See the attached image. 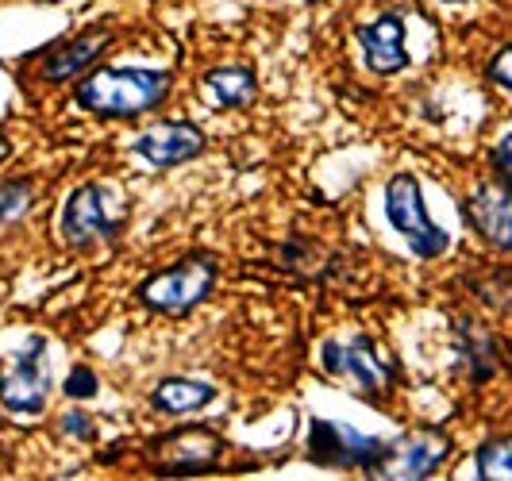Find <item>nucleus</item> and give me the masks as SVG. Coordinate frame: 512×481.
Listing matches in <instances>:
<instances>
[{"instance_id": "nucleus-11", "label": "nucleus", "mask_w": 512, "mask_h": 481, "mask_svg": "<svg viewBox=\"0 0 512 481\" xmlns=\"http://www.w3.org/2000/svg\"><path fill=\"white\" fill-rule=\"evenodd\" d=\"M466 220L478 228V235L493 243L497 251H509L512 247V189L509 185H482L474 189L466 204H462Z\"/></svg>"}, {"instance_id": "nucleus-13", "label": "nucleus", "mask_w": 512, "mask_h": 481, "mask_svg": "<svg viewBox=\"0 0 512 481\" xmlns=\"http://www.w3.org/2000/svg\"><path fill=\"white\" fill-rule=\"evenodd\" d=\"M108 47H112V35H108L104 27L85 31L74 43H62V47L43 62L39 74H43V81H74V77L89 74V66H93Z\"/></svg>"}, {"instance_id": "nucleus-14", "label": "nucleus", "mask_w": 512, "mask_h": 481, "mask_svg": "<svg viewBox=\"0 0 512 481\" xmlns=\"http://www.w3.org/2000/svg\"><path fill=\"white\" fill-rule=\"evenodd\" d=\"M212 401H216V385L197 378H166L158 381V389L151 393V405L166 416H189Z\"/></svg>"}, {"instance_id": "nucleus-18", "label": "nucleus", "mask_w": 512, "mask_h": 481, "mask_svg": "<svg viewBox=\"0 0 512 481\" xmlns=\"http://www.w3.org/2000/svg\"><path fill=\"white\" fill-rule=\"evenodd\" d=\"M478 478L509 481L512 478V443L509 439H486L478 447Z\"/></svg>"}, {"instance_id": "nucleus-16", "label": "nucleus", "mask_w": 512, "mask_h": 481, "mask_svg": "<svg viewBox=\"0 0 512 481\" xmlns=\"http://www.w3.org/2000/svg\"><path fill=\"white\" fill-rule=\"evenodd\" d=\"M459 328V347H462V362H466V374L474 385H482L497 374V339H493V331L482 328V324H474V320H459L455 324Z\"/></svg>"}, {"instance_id": "nucleus-23", "label": "nucleus", "mask_w": 512, "mask_h": 481, "mask_svg": "<svg viewBox=\"0 0 512 481\" xmlns=\"http://www.w3.org/2000/svg\"><path fill=\"white\" fill-rule=\"evenodd\" d=\"M62 431L74 435V439H97V424H93L85 412H70V416L62 420Z\"/></svg>"}, {"instance_id": "nucleus-6", "label": "nucleus", "mask_w": 512, "mask_h": 481, "mask_svg": "<svg viewBox=\"0 0 512 481\" xmlns=\"http://www.w3.org/2000/svg\"><path fill=\"white\" fill-rule=\"evenodd\" d=\"M447 455H451V439L443 431H409L385 443L382 458L366 474L378 481H424L447 462Z\"/></svg>"}, {"instance_id": "nucleus-10", "label": "nucleus", "mask_w": 512, "mask_h": 481, "mask_svg": "<svg viewBox=\"0 0 512 481\" xmlns=\"http://www.w3.org/2000/svg\"><path fill=\"white\" fill-rule=\"evenodd\" d=\"M135 154L151 170H174L181 162H193L205 154V131L185 120H162L135 139Z\"/></svg>"}, {"instance_id": "nucleus-7", "label": "nucleus", "mask_w": 512, "mask_h": 481, "mask_svg": "<svg viewBox=\"0 0 512 481\" xmlns=\"http://www.w3.org/2000/svg\"><path fill=\"white\" fill-rule=\"evenodd\" d=\"M324 370L339 381H351L362 401H374V405H382V393L393 378V362H385L366 335L351 339V343L328 339L324 343Z\"/></svg>"}, {"instance_id": "nucleus-22", "label": "nucleus", "mask_w": 512, "mask_h": 481, "mask_svg": "<svg viewBox=\"0 0 512 481\" xmlns=\"http://www.w3.org/2000/svg\"><path fill=\"white\" fill-rule=\"evenodd\" d=\"M489 81H497L505 93L512 89V47H501L497 62H489Z\"/></svg>"}, {"instance_id": "nucleus-19", "label": "nucleus", "mask_w": 512, "mask_h": 481, "mask_svg": "<svg viewBox=\"0 0 512 481\" xmlns=\"http://www.w3.org/2000/svg\"><path fill=\"white\" fill-rule=\"evenodd\" d=\"M282 266L297 270V274H305V278H320V274H324V262H320V258H316V251H312V247H305V243H285V247H282Z\"/></svg>"}, {"instance_id": "nucleus-5", "label": "nucleus", "mask_w": 512, "mask_h": 481, "mask_svg": "<svg viewBox=\"0 0 512 481\" xmlns=\"http://www.w3.org/2000/svg\"><path fill=\"white\" fill-rule=\"evenodd\" d=\"M124 224H128V204H112V193L104 185H81L62 208L58 228L70 247L89 251V247H104L120 239Z\"/></svg>"}, {"instance_id": "nucleus-20", "label": "nucleus", "mask_w": 512, "mask_h": 481, "mask_svg": "<svg viewBox=\"0 0 512 481\" xmlns=\"http://www.w3.org/2000/svg\"><path fill=\"white\" fill-rule=\"evenodd\" d=\"M97 389H101V381H97V374H93L89 366H74L70 378L62 381V393H66L70 401H93Z\"/></svg>"}, {"instance_id": "nucleus-12", "label": "nucleus", "mask_w": 512, "mask_h": 481, "mask_svg": "<svg viewBox=\"0 0 512 481\" xmlns=\"http://www.w3.org/2000/svg\"><path fill=\"white\" fill-rule=\"evenodd\" d=\"M362 58L374 74H401L409 66V51H405V20L401 12H382L370 27L359 31Z\"/></svg>"}, {"instance_id": "nucleus-24", "label": "nucleus", "mask_w": 512, "mask_h": 481, "mask_svg": "<svg viewBox=\"0 0 512 481\" xmlns=\"http://www.w3.org/2000/svg\"><path fill=\"white\" fill-rule=\"evenodd\" d=\"M8 151H12V147H8V139H4V135H0V162H4V158H8Z\"/></svg>"}, {"instance_id": "nucleus-1", "label": "nucleus", "mask_w": 512, "mask_h": 481, "mask_svg": "<svg viewBox=\"0 0 512 481\" xmlns=\"http://www.w3.org/2000/svg\"><path fill=\"white\" fill-rule=\"evenodd\" d=\"M174 77L166 70H139V66H104L77 81V104L104 120H135L170 97Z\"/></svg>"}, {"instance_id": "nucleus-21", "label": "nucleus", "mask_w": 512, "mask_h": 481, "mask_svg": "<svg viewBox=\"0 0 512 481\" xmlns=\"http://www.w3.org/2000/svg\"><path fill=\"white\" fill-rule=\"evenodd\" d=\"M493 170H497V181L501 185H512V135H501V143H497V151H493Z\"/></svg>"}, {"instance_id": "nucleus-4", "label": "nucleus", "mask_w": 512, "mask_h": 481, "mask_svg": "<svg viewBox=\"0 0 512 481\" xmlns=\"http://www.w3.org/2000/svg\"><path fill=\"white\" fill-rule=\"evenodd\" d=\"M385 216H389L393 231L412 247L416 258H439L451 243L447 231L428 216L424 189H420L416 174H393L389 178V185H385Z\"/></svg>"}, {"instance_id": "nucleus-17", "label": "nucleus", "mask_w": 512, "mask_h": 481, "mask_svg": "<svg viewBox=\"0 0 512 481\" xmlns=\"http://www.w3.org/2000/svg\"><path fill=\"white\" fill-rule=\"evenodd\" d=\"M31 204H35V185H31V178L0 181V228H8L12 220H20Z\"/></svg>"}, {"instance_id": "nucleus-3", "label": "nucleus", "mask_w": 512, "mask_h": 481, "mask_svg": "<svg viewBox=\"0 0 512 481\" xmlns=\"http://www.w3.org/2000/svg\"><path fill=\"white\" fill-rule=\"evenodd\" d=\"M51 366H47V339L27 335L24 347L12 351L0 370V405L12 416H39L51 401Z\"/></svg>"}, {"instance_id": "nucleus-2", "label": "nucleus", "mask_w": 512, "mask_h": 481, "mask_svg": "<svg viewBox=\"0 0 512 481\" xmlns=\"http://www.w3.org/2000/svg\"><path fill=\"white\" fill-rule=\"evenodd\" d=\"M216 278H220V266H216L212 254H189V258L174 262L170 270L143 281L139 301L154 312H166V316H185L201 301H208Z\"/></svg>"}, {"instance_id": "nucleus-8", "label": "nucleus", "mask_w": 512, "mask_h": 481, "mask_svg": "<svg viewBox=\"0 0 512 481\" xmlns=\"http://www.w3.org/2000/svg\"><path fill=\"white\" fill-rule=\"evenodd\" d=\"M224 455V439L208 428H185L170 431L154 439L151 458L158 478H201L208 474Z\"/></svg>"}, {"instance_id": "nucleus-15", "label": "nucleus", "mask_w": 512, "mask_h": 481, "mask_svg": "<svg viewBox=\"0 0 512 481\" xmlns=\"http://www.w3.org/2000/svg\"><path fill=\"white\" fill-rule=\"evenodd\" d=\"M205 93L216 108H247L258 97V77L251 66H216L205 74Z\"/></svg>"}, {"instance_id": "nucleus-9", "label": "nucleus", "mask_w": 512, "mask_h": 481, "mask_svg": "<svg viewBox=\"0 0 512 481\" xmlns=\"http://www.w3.org/2000/svg\"><path fill=\"white\" fill-rule=\"evenodd\" d=\"M385 451V439L355 431L351 424H332V420H312L308 431V458L320 466H339V470H370Z\"/></svg>"}]
</instances>
